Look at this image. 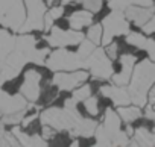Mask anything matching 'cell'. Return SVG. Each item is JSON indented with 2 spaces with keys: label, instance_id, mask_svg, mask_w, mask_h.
<instances>
[{
  "label": "cell",
  "instance_id": "cell-26",
  "mask_svg": "<svg viewBox=\"0 0 155 147\" xmlns=\"http://www.w3.org/2000/svg\"><path fill=\"white\" fill-rule=\"evenodd\" d=\"M94 139H96L94 145H97V147L111 145V139H110V136H108V133L105 132V129H104L102 124H97V127H96V130H94Z\"/></svg>",
  "mask_w": 155,
  "mask_h": 147
},
{
  "label": "cell",
  "instance_id": "cell-10",
  "mask_svg": "<svg viewBox=\"0 0 155 147\" xmlns=\"http://www.w3.org/2000/svg\"><path fill=\"white\" fill-rule=\"evenodd\" d=\"M90 76V71L85 68L73 70V71H55L52 78V84L61 91H73L74 88L81 87Z\"/></svg>",
  "mask_w": 155,
  "mask_h": 147
},
{
  "label": "cell",
  "instance_id": "cell-16",
  "mask_svg": "<svg viewBox=\"0 0 155 147\" xmlns=\"http://www.w3.org/2000/svg\"><path fill=\"white\" fill-rule=\"evenodd\" d=\"M15 38L17 35H12L9 32V29L2 27L0 29V71H2L9 53L12 52L14 46H15ZM5 84V79L2 78V73H0V87Z\"/></svg>",
  "mask_w": 155,
  "mask_h": 147
},
{
  "label": "cell",
  "instance_id": "cell-6",
  "mask_svg": "<svg viewBox=\"0 0 155 147\" xmlns=\"http://www.w3.org/2000/svg\"><path fill=\"white\" fill-rule=\"evenodd\" d=\"M26 20L25 0H0V24L18 32Z\"/></svg>",
  "mask_w": 155,
  "mask_h": 147
},
{
  "label": "cell",
  "instance_id": "cell-15",
  "mask_svg": "<svg viewBox=\"0 0 155 147\" xmlns=\"http://www.w3.org/2000/svg\"><path fill=\"white\" fill-rule=\"evenodd\" d=\"M101 94L104 97H108L113 100L114 106H125V105H131V96L128 93V88L122 87V85H104L99 88Z\"/></svg>",
  "mask_w": 155,
  "mask_h": 147
},
{
  "label": "cell",
  "instance_id": "cell-3",
  "mask_svg": "<svg viewBox=\"0 0 155 147\" xmlns=\"http://www.w3.org/2000/svg\"><path fill=\"white\" fill-rule=\"evenodd\" d=\"M155 84V62L152 59H143L135 64L131 81L128 84V93L131 102L140 108L147 105V96Z\"/></svg>",
  "mask_w": 155,
  "mask_h": 147
},
{
  "label": "cell",
  "instance_id": "cell-32",
  "mask_svg": "<svg viewBox=\"0 0 155 147\" xmlns=\"http://www.w3.org/2000/svg\"><path fill=\"white\" fill-rule=\"evenodd\" d=\"M105 52H107V55L111 58V59H117L119 58V44H116V43H110L108 46H105Z\"/></svg>",
  "mask_w": 155,
  "mask_h": 147
},
{
  "label": "cell",
  "instance_id": "cell-25",
  "mask_svg": "<svg viewBox=\"0 0 155 147\" xmlns=\"http://www.w3.org/2000/svg\"><path fill=\"white\" fill-rule=\"evenodd\" d=\"M91 96V85H88V84H82L81 87H78V88H74L73 90V94H71V97L78 102V103H82L85 99H88Z\"/></svg>",
  "mask_w": 155,
  "mask_h": 147
},
{
  "label": "cell",
  "instance_id": "cell-18",
  "mask_svg": "<svg viewBox=\"0 0 155 147\" xmlns=\"http://www.w3.org/2000/svg\"><path fill=\"white\" fill-rule=\"evenodd\" d=\"M126 43L140 50H144L149 55V59H152L155 62V40L144 37L140 32H129L126 35Z\"/></svg>",
  "mask_w": 155,
  "mask_h": 147
},
{
  "label": "cell",
  "instance_id": "cell-24",
  "mask_svg": "<svg viewBox=\"0 0 155 147\" xmlns=\"http://www.w3.org/2000/svg\"><path fill=\"white\" fill-rule=\"evenodd\" d=\"M64 15V5H56V6H52L50 9L46 11L44 14V30H50L52 26L55 24L56 20H59L61 17Z\"/></svg>",
  "mask_w": 155,
  "mask_h": 147
},
{
  "label": "cell",
  "instance_id": "cell-17",
  "mask_svg": "<svg viewBox=\"0 0 155 147\" xmlns=\"http://www.w3.org/2000/svg\"><path fill=\"white\" fill-rule=\"evenodd\" d=\"M125 15L129 21H132V24H135L137 27H143L150 17L153 15V6H129L125 9Z\"/></svg>",
  "mask_w": 155,
  "mask_h": 147
},
{
  "label": "cell",
  "instance_id": "cell-5",
  "mask_svg": "<svg viewBox=\"0 0 155 147\" xmlns=\"http://www.w3.org/2000/svg\"><path fill=\"white\" fill-rule=\"evenodd\" d=\"M102 27H104V35H102V46H108L113 43L116 37H126L131 32V24L129 20L125 15V11L120 9H111L108 15L104 17L102 20Z\"/></svg>",
  "mask_w": 155,
  "mask_h": 147
},
{
  "label": "cell",
  "instance_id": "cell-8",
  "mask_svg": "<svg viewBox=\"0 0 155 147\" xmlns=\"http://www.w3.org/2000/svg\"><path fill=\"white\" fill-rule=\"evenodd\" d=\"M102 126H104L105 132L108 133V136L111 139V145L125 147V145L131 144L129 135L125 130H122V118H120L119 112L114 111L113 108H107L105 109Z\"/></svg>",
  "mask_w": 155,
  "mask_h": 147
},
{
  "label": "cell",
  "instance_id": "cell-4",
  "mask_svg": "<svg viewBox=\"0 0 155 147\" xmlns=\"http://www.w3.org/2000/svg\"><path fill=\"white\" fill-rule=\"evenodd\" d=\"M44 65L52 71H73L85 68V59L78 53V50L70 52L67 47H58L49 53Z\"/></svg>",
  "mask_w": 155,
  "mask_h": 147
},
{
  "label": "cell",
  "instance_id": "cell-30",
  "mask_svg": "<svg viewBox=\"0 0 155 147\" xmlns=\"http://www.w3.org/2000/svg\"><path fill=\"white\" fill-rule=\"evenodd\" d=\"M76 2L81 3L84 6V9H88L93 14L99 12L102 9V5H104V0H76Z\"/></svg>",
  "mask_w": 155,
  "mask_h": 147
},
{
  "label": "cell",
  "instance_id": "cell-35",
  "mask_svg": "<svg viewBox=\"0 0 155 147\" xmlns=\"http://www.w3.org/2000/svg\"><path fill=\"white\" fill-rule=\"evenodd\" d=\"M55 133H56V130H55L53 127H50V126H43V138L52 139Z\"/></svg>",
  "mask_w": 155,
  "mask_h": 147
},
{
  "label": "cell",
  "instance_id": "cell-33",
  "mask_svg": "<svg viewBox=\"0 0 155 147\" xmlns=\"http://www.w3.org/2000/svg\"><path fill=\"white\" fill-rule=\"evenodd\" d=\"M38 117H40V112H38V109H37L35 112L29 114L28 117L25 115V117H23V120H21V123H20V124H21V127H28V126H29V124H31L32 121H35V120H37Z\"/></svg>",
  "mask_w": 155,
  "mask_h": 147
},
{
  "label": "cell",
  "instance_id": "cell-40",
  "mask_svg": "<svg viewBox=\"0 0 155 147\" xmlns=\"http://www.w3.org/2000/svg\"><path fill=\"white\" fill-rule=\"evenodd\" d=\"M153 9H155V2H153Z\"/></svg>",
  "mask_w": 155,
  "mask_h": 147
},
{
  "label": "cell",
  "instance_id": "cell-27",
  "mask_svg": "<svg viewBox=\"0 0 155 147\" xmlns=\"http://www.w3.org/2000/svg\"><path fill=\"white\" fill-rule=\"evenodd\" d=\"M102 35H104V27H102V23H97V24H91L88 32H87V38L90 41H93L96 46H99L102 43Z\"/></svg>",
  "mask_w": 155,
  "mask_h": 147
},
{
  "label": "cell",
  "instance_id": "cell-37",
  "mask_svg": "<svg viewBox=\"0 0 155 147\" xmlns=\"http://www.w3.org/2000/svg\"><path fill=\"white\" fill-rule=\"evenodd\" d=\"M55 2H58V0H46L47 5H52V3H55ZM59 2H61V5H67V3L73 2V0H59Z\"/></svg>",
  "mask_w": 155,
  "mask_h": 147
},
{
  "label": "cell",
  "instance_id": "cell-21",
  "mask_svg": "<svg viewBox=\"0 0 155 147\" xmlns=\"http://www.w3.org/2000/svg\"><path fill=\"white\" fill-rule=\"evenodd\" d=\"M131 145H144V147H155V132L149 130L147 127H137L132 133Z\"/></svg>",
  "mask_w": 155,
  "mask_h": 147
},
{
  "label": "cell",
  "instance_id": "cell-13",
  "mask_svg": "<svg viewBox=\"0 0 155 147\" xmlns=\"http://www.w3.org/2000/svg\"><path fill=\"white\" fill-rule=\"evenodd\" d=\"M28 99L23 94H8L0 88V114L8 115L25 111L28 108Z\"/></svg>",
  "mask_w": 155,
  "mask_h": 147
},
{
  "label": "cell",
  "instance_id": "cell-7",
  "mask_svg": "<svg viewBox=\"0 0 155 147\" xmlns=\"http://www.w3.org/2000/svg\"><path fill=\"white\" fill-rule=\"evenodd\" d=\"M85 70L97 81H108L114 75L113 59L107 55L105 47H96L85 61Z\"/></svg>",
  "mask_w": 155,
  "mask_h": 147
},
{
  "label": "cell",
  "instance_id": "cell-38",
  "mask_svg": "<svg viewBox=\"0 0 155 147\" xmlns=\"http://www.w3.org/2000/svg\"><path fill=\"white\" fill-rule=\"evenodd\" d=\"M125 132H126V133H128V135H132V133H134V129H132V127H131V126H128V127H126V130H125Z\"/></svg>",
  "mask_w": 155,
  "mask_h": 147
},
{
  "label": "cell",
  "instance_id": "cell-14",
  "mask_svg": "<svg viewBox=\"0 0 155 147\" xmlns=\"http://www.w3.org/2000/svg\"><path fill=\"white\" fill-rule=\"evenodd\" d=\"M119 62H120V71L117 75H113L111 76V81L114 85H122V87H126L131 81V76H132V71H134V67L137 64V58L135 55H131V53H123L120 58H119Z\"/></svg>",
  "mask_w": 155,
  "mask_h": 147
},
{
  "label": "cell",
  "instance_id": "cell-9",
  "mask_svg": "<svg viewBox=\"0 0 155 147\" xmlns=\"http://www.w3.org/2000/svg\"><path fill=\"white\" fill-rule=\"evenodd\" d=\"M26 20L20 27V34H28L32 30H44V14L47 5L44 0H25Z\"/></svg>",
  "mask_w": 155,
  "mask_h": 147
},
{
  "label": "cell",
  "instance_id": "cell-1",
  "mask_svg": "<svg viewBox=\"0 0 155 147\" xmlns=\"http://www.w3.org/2000/svg\"><path fill=\"white\" fill-rule=\"evenodd\" d=\"M40 121L43 126H50L56 132H68L73 138H91L97 127L94 117H82L78 111V102L70 97L64 102L62 108L50 106L40 112Z\"/></svg>",
  "mask_w": 155,
  "mask_h": 147
},
{
  "label": "cell",
  "instance_id": "cell-29",
  "mask_svg": "<svg viewBox=\"0 0 155 147\" xmlns=\"http://www.w3.org/2000/svg\"><path fill=\"white\" fill-rule=\"evenodd\" d=\"M84 108H85V111L88 112V115H91V117H97L99 115V102H97V97L96 96H90L88 99H85L84 102Z\"/></svg>",
  "mask_w": 155,
  "mask_h": 147
},
{
  "label": "cell",
  "instance_id": "cell-28",
  "mask_svg": "<svg viewBox=\"0 0 155 147\" xmlns=\"http://www.w3.org/2000/svg\"><path fill=\"white\" fill-rule=\"evenodd\" d=\"M0 145H18L17 138L12 135V132H8L5 129V124L0 121Z\"/></svg>",
  "mask_w": 155,
  "mask_h": 147
},
{
  "label": "cell",
  "instance_id": "cell-23",
  "mask_svg": "<svg viewBox=\"0 0 155 147\" xmlns=\"http://www.w3.org/2000/svg\"><path fill=\"white\" fill-rule=\"evenodd\" d=\"M153 6V0H108L110 9H120L125 11L129 6Z\"/></svg>",
  "mask_w": 155,
  "mask_h": 147
},
{
  "label": "cell",
  "instance_id": "cell-41",
  "mask_svg": "<svg viewBox=\"0 0 155 147\" xmlns=\"http://www.w3.org/2000/svg\"><path fill=\"white\" fill-rule=\"evenodd\" d=\"M153 108H155V105H153Z\"/></svg>",
  "mask_w": 155,
  "mask_h": 147
},
{
  "label": "cell",
  "instance_id": "cell-36",
  "mask_svg": "<svg viewBox=\"0 0 155 147\" xmlns=\"http://www.w3.org/2000/svg\"><path fill=\"white\" fill-rule=\"evenodd\" d=\"M147 103L155 105V84L152 85V88H150V91H149V96H147Z\"/></svg>",
  "mask_w": 155,
  "mask_h": 147
},
{
  "label": "cell",
  "instance_id": "cell-20",
  "mask_svg": "<svg viewBox=\"0 0 155 147\" xmlns=\"http://www.w3.org/2000/svg\"><path fill=\"white\" fill-rule=\"evenodd\" d=\"M91 24H93V12L88 9L74 11L68 17V26H70V29H74V30H81Z\"/></svg>",
  "mask_w": 155,
  "mask_h": 147
},
{
  "label": "cell",
  "instance_id": "cell-39",
  "mask_svg": "<svg viewBox=\"0 0 155 147\" xmlns=\"http://www.w3.org/2000/svg\"><path fill=\"white\" fill-rule=\"evenodd\" d=\"M71 145H73V147H78V145H79V141H78V139H74V141L71 142Z\"/></svg>",
  "mask_w": 155,
  "mask_h": 147
},
{
  "label": "cell",
  "instance_id": "cell-22",
  "mask_svg": "<svg viewBox=\"0 0 155 147\" xmlns=\"http://www.w3.org/2000/svg\"><path fill=\"white\" fill-rule=\"evenodd\" d=\"M117 112L122 118V121L131 124L134 123L135 120H138L143 112H141V108L137 106V105H125V106H117Z\"/></svg>",
  "mask_w": 155,
  "mask_h": 147
},
{
  "label": "cell",
  "instance_id": "cell-34",
  "mask_svg": "<svg viewBox=\"0 0 155 147\" xmlns=\"http://www.w3.org/2000/svg\"><path fill=\"white\" fill-rule=\"evenodd\" d=\"M141 30H143V34H146V35H149V34H155V14L150 17V20L141 27Z\"/></svg>",
  "mask_w": 155,
  "mask_h": 147
},
{
  "label": "cell",
  "instance_id": "cell-12",
  "mask_svg": "<svg viewBox=\"0 0 155 147\" xmlns=\"http://www.w3.org/2000/svg\"><path fill=\"white\" fill-rule=\"evenodd\" d=\"M20 94H23L28 102H37L41 96V73L35 68H29L25 73V79L20 87Z\"/></svg>",
  "mask_w": 155,
  "mask_h": 147
},
{
  "label": "cell",
  "instance_id": "cell-2",
  "mask_svg": "<svg viewBox=\"0 0 155 147\" xmlns=\"http://www.w3.org/2000/svg\"><path fill=\"white\" fill-rule=\"evenodd\" d=\"M49 53H50L49 47H44V49L37 47V38L31 35L29 32L17 35L15 46L12 52L9 53L2 71H0L2 78L5 79V82L15 79L28 64L44 65Z\"/></svg>",
  "mask_w": 155,
  "mask_h": 147
},
{
  "label": "cell",
  "instance_id": "cell-11",
  "mask_svg": "<svg viewBox=\"0 0 155 147\" xmlns=\"http://www.w3.org/2000/svg\"><path fill=\"white\" fill-rule=\"evenodd\" d=\"M84 40V34L81 30H64L58 26H52L47 35H44V41L50 47H68V46H78Z\"/></svg>",
  "mask_w": 155,
  "mask_h": 147
},
{
  "label": "cell",
  "instance_id": "cell-31",
  "mask_svg": "<svg viewBox=\"0 0 155 147\" xmlns=\"http://www.w3.org/2000/svg\"><path fill=\"white\" fill-rule=\"evenodd\" d=\"M146 109H144V118L146 120H149V121H152V130L155 132V108H153V105H150V103H147L146 106H144Z\"/></svg>",
  "mask_w": 155,
  "mask_h": 147
},
{
  "label": "cell",
  "instance_id": "cell-19",
  "mask_svg": "<svg viewBox=\"0 0 155 147\" xmlns=\"http://www.w3.org/2000/svg\"><path fill=\"white\" fill-rule=\"evenodd\" d=\"M11 132L17 138L20 145H26V147H44V145H47V139L43 138V135H38V133L29 135V133L23 132L21 127H18V124H15L11 129Z\"/></svg>",
  "mask_w": 155,
  "mask_h": 147
}]
</instances>
